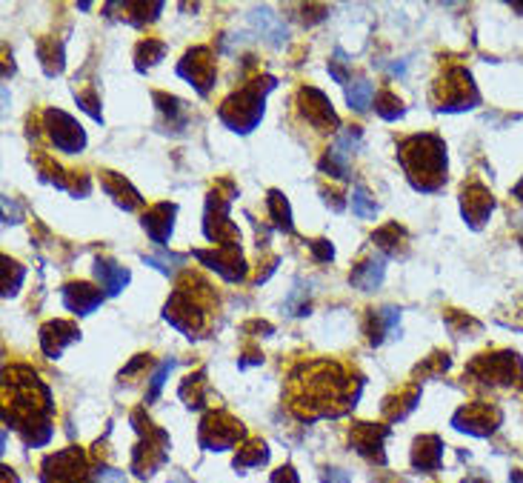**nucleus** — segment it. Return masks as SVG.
Masks as SVG:
<instances>
[{
  "label": "nucleus",
  "instance_id": "f8f14e48",
  "mask_svg": "<svg viewBox=\"0 0 523 483\" xmlns=\"http://www.w3.org/2000/svg\"><path fill=\"white\" fill-rule=\"evenodd\" d=\"M43 121H46V135L55 143V149H60L66 155L83 152V146H87V132H83V126L72 118V114H66L60 109H46Z\"/></svg>",
  "mask_w": 523,
  "mask_h": 483
},
{
  "label": "nucleus",
  "instance_id": "de8ad7c7",
  "mask_svg": "<svg viewBox=\"0 0 523 483\" xmlns=\"http://www.w3.org/2000/svg\"><path fill=\"white\" fill-rule=\"evenodd\" d=\"M92 483H126V475L112 469V466H97L92 472Z\"/></svg>",
  "mask_w": 523,
  "mask_h": 483
},
{
  "label": "nucleus",
  "instance_id": "79ce46f5",
  "mask_svg": "<svg viewBox=\"0 0 523 483\" xmlns=\"http://www.w3.org/2000/svg\"><path fill=\"white\" fill-rule=\"evenodd\" d=\"M449 355H441V352H437V355H432L429 360H424V366H417V378L420 380H424V378H437V375H444L446 369H449Z\"/></svg>",
  "mask_w": 523,
  "mask_h": 483
},
{
  "label": "nucleus",
  "instance_id": "c9c22d12",
  "mask_svg": "<svg viewBox=\"0 0 523 483\" xmlns=\"http://www.w3.org/2000/svg\"><path fill=\"white\" fill-rule=\"evenodd\" d=\"M155 104H158V109L166 114L169 126H183V118H187V104H183L180 97L155 92Z\"/></svg>",
  "mask_w": 523,
  "mask_h": 483
},
{
  "label": "nucleus",
  "instance_id": "dca6fc26",
  "mask_svg": "<svg viewBox=\"0 0 523 483\" xmlns=\"http://www.w3.org/2000/svg\"><path fill=\"white\" fill-rule=\"evenodd\" d=\"M195 258L200 263H206L212 272H217V275H221L224 280H229V283L246 280L249 266L243 260L241 246H217V249H212V252H206V249H197Z\"/></svg>",
  "mask_w": 523,
  "mask_h": 483
},
{
  "label": "nucleus",
  "instance_id": "423d86ee",
  "mask_svg": "<svg viewBox=\"0 0 523 483\" xmlns=\"http://www.w3.org/2000/svg\"><path fill=\"white\" fill-rule=\"evenodd\" d=\"M132 426L134 432L141 435V443L134 446L132 452V472L138 478H151L161 466H166L169 460V435L155 426L149 418H143V409H134L132 412Z\"/></svg>",
  "mask_w": 523,
  "mask_h": 483
},
{
  "label": "nucleus",
  "instance_id": "39448f33",
  "mask_svg": "<svg viewBox=\"0 0 523 483\" xmlns=\"http://www.w3.org/2000/svg\"><path fill=\"white\" fill-rule=\"evenodd\" d=\"M275 89V77H258L241 87L238 92H232L226 101L217 109L221 114V121L226 129L238 132V135H249L252 129H255L263 118V104H266V95Z\"/></svg>",
  "mask_w": 523,
  "mask_h": 483
},
{
  "label": "nucleus",
  "instance_id": "2eb2a0df",
  "mask_svg": "<svg viewBox=\"0 0 523 483\" xmlns=\"http://www.w3.org/2000/svg\"><path fill=\"white\" fill-rule=\"evenodd\" d=\"M298 109H300V118L309 126H315L317 132H332L341 126L337 112L332 109V101L315 87H303L298 92Z\"/></svg>",
  "mask_w": 523,
  "mask_h": 483
},
{
  "label": "nucleus",
  "instance_id": "864d4df0",
  "mask_svg": "<svg viewBox=\"0 0 523 483\" xmlns=\"http://www.w3.org/2000/svg\"><path fill=\"white\" fill-rule=\"evenodd\" d=\"M4 483H18V478H14L12 469H4Z\"/></svg>",
  "mask_w": 523,
  "mask_h": 483
},
{
  "label": "nucleus",
  "instance_id": "72a5a7b5",
  "mask_svg": "<svg viewBox=\"0 0 523 483\" xmlns=\"http://www.w3.org/2000/svg\"><path fill=\"white\" fill-rule=\"evenodd\" d=\"M163 55H166V43L146 38V41L138 43V49H134V66H138V72H146L155 63H161Z\"/></svg>",
  "mask_w": 523,
  "mask_h": 483
},
{
  "label": "nucleus",
  "instance_id": "473e14b6",
  "mask_svg": "<svg viewBox=\"0 0 523 483\" xmlns=\"http://www.w3.org/2000/svg\"><path fill=\"white\" fill-rule=\"evenodd\" d=\"M115 6L126 12L121 21H126L132 26H146L149 21H155L163 12V4H115Z\"/></svg>",
  "mask_w": 523,
  "mask_h": 483
},
{
  "label": "nucleus",
  "instance_id": "a19ab883",
  "mask_svg": "<svg viewBox=\"0 0 523 483\" xmlns=\"http://www.w3.org/2000/svg\"><path fill=\"white\" fill-rule=\"evenodd\" d=\"M23 278H26V269H23L18 260L4 258V297H14V295H18Z\"/></svg>",
  "mask_w": 523,
  "mask_h": 483
},
{
  "label": "nucleus",
  "instance_id": "5701e85b",
  "mask_svg": "<svg viewBox=\"0 0 523 483\" xmlns=\"http://www.w3.org/2000/svg\"><path fill=\"white\" fill-rule=\"evenodd\" d=\"M444 463V441L437 435H424L415 441L412 449V466L417 472H437Z\"/></svg>",
  "mask_w": 523,
  "mask_h": 483
},
{
  "label": "nucleus",
  "instance_id": "58836bf2",
  "mask_svg": "<svg viewBox=\"0 0 523 483\" xmlns=\"http://www.w3.org/2000/svg\"><path fill=\"white\" fill-rule=\"evenodd\" d=\"M375 112L381 114L383 121H400L403 118V104H400V97L395 95V92H390V89H383V92H378V97H375Z\"/></svg>",
  "mask_w": 523,
  "mask_h": 483
},
{
  "label": "nucleus",
  "instance_id": "f03ea898",
  "mask_svg": "<svg viewBox=\"0 0 523 483\" xmlns=\"http://www.w3.org/2000/svg\"><path fill=\"white\" fill-rule=\"evenodd\" d=\"M6 409L4 421L23 435L26 446H46L52 441V392L29 366H9L4 372Z\"/></svg>",
  "mask_w": 523,
  "mask_h": 483
},
{
  "label": "nucleus",
  "instance_id": "8fccbe9b",
  "mask_svg": "<svg viewBox=\"0 0 523 483\" xmlns=\"http://www.w3.org/2000/svg\"><path fill=\"white\" fill-rule=\"evenodd\" d=\"M272 483H300V478H298V472L292 469V466H283V469H278L272 475Z\"/></svg>",
  "mask_w": 523,
  "mask_h": 483
},
{
  "label": "nucleus",
  "instance_id": "bb28decb",
  "mask_svg": "<svg viewBox=\"0 0 523 483\" xmlns=\"http://www.w3.org/2000/svg\"><path fill=\"white\" fill-rule=\"evenodd\" d=\"M383 278H386V260L383 258H369V260H363V263L355 266V272H352L349 280L355 283L358 289L372 292V289L381 287Z\"/></svg>",
  "mask_w": 523,
  "mask_h": 483
},
{
  "label": "nucleus",
  "instance_id": "20e7f679",
  "mask_svg": "<svg viewBox=\"0 0 523 483\" xmlns=\"http://www.w3.org/2000/svg\"><path fill=\"white\" fill-rule=\"evenodd\" d=\"M215 304L217 297L206 280H200L195 275H183V280L169 295V301L163 306V321L192 341V338H200V332L206 329Z\"/></svg>",
  "mask_w": 523,
  "mask_h": 483
},
{
  "label": "nucleus",
  "instance_id": "6ab92c4d",
  "mask_svg": "<svg viewBox=\"0 0 523 483\" xmlns=\"http://www.w3.org/2000/svg\"><path fill=\"white\" fill-rule=\"evenodd\" d=\"M80 338V329L69 321H49L41 329V349L46 352V358L58 360L63 355L66 346H72Z\"/></svg>",
  "mask_w": 523,
  "mask_h": 483
},
{
  "label": "nucleus",
  "instance_id": "f257e3e1",
  "mask_svg": "<svg viewBox=\"0 0 523 483\" xmlns=\"http://www.w3.org/2000/svg\"><path fill=\"white\" fill-rule=\"evenodd\" d=\"M363 380L355 378L335 360H303L289 375V409L300 421L341 418L355 409Z\"/></svg>",
  "mask_w": 523,
  "mask_h": 483
},
{
  "label": "nucleus",
  "instance_id": "c03bdc74",
  "mask_svg": "<svg viewBox=\"0 0 523 483\" xmlns=\"http://www.w3.org/2000/svg\"><path fill=\"white\" fill-rule=\"evenodd\" d=\"M361 138H363V129H361V126H346L344 132H337L335 146H337V149H344V152L349 155L352 149H358V146H361Z\"/></svg>",
  "mask_w": 523,
  "mask_h": 483
},
{
  "label": "nucleus",
  "instance_id": "e433bc0d",
  "mask_svg": "<svg viewBox=\"0 0 523 483\" xmlns=\"http://www.w3.org/2000/svg\"><path fill=\"white\" fill-rule=\"evenodd\" d=\"M386 255H398V249L407 243V232H403L398 223H386L383 229L375 232V238H372Z\"/></svg>",
  "mask_w": 523,
  "mask_h": 483
},
{
  "label": "nucleus",
  "instance_id": "a18cd8bd",
  "mask_svg": "<svg viewBox=\"0 0 523 483\" xmlns=\"http://www.w3.org/2000/svg\"><path fill=\"white\" fill-rule=\"evenodd\" d=\"M75 101L83 112H89L92 118L100 123L104 121V114H100V101H97V92L95 89H87V92H75Z\"/></svg>",
  "mask_w": 523,
  "mask_h": 483
},
{
  "label": "nucleus",
  "instance_id": "2f4dec72",
  "mask_svg": "<svg viewBox=\"0 0 523 483\" xmlns=\"http://www.w3.org/2000/svg\"><path fill=\"white\" fill-rule=\"evenodd\" d=\"M252 23H255L275 46H280L286 41V35H289V32H286V26L269 9H255V12H252Z\"/></svg>",
  "mask_w": 523,
  "mask_h": 483
},
{
  "label": "nucleus",
  "instance_id": "f704fd0d",
  "mask_svg": "<svg viewBox=\"0 0 523 483\" xmlns=\"http://www.w3.org/2000/svg\"><path fill=\"white\" fill-rule=\"evenodd\" d=\"M320 172H326L329 178H337V180H346L349 178V155L344 149L332 146L329 152L320 160Z\"/></svg>",
  "mask_w": 523,
  "mask_h": 483
},
{
  "label": "nucleus",
  "instance_id": "6e6552de",
  "mask_svg": "<svg viewBox=\"0 0 523 483\" xmlns=\"http://www.w3.org/2000/svg\"><path fill=\"white\" fill-rule=\"evenodd\" d=\"M432 104L437 112H463L481 104V92L472 80L469 69L463 66H452L444 72V77L435 83L432 89Z\"/></svg>",
  "mask_w": 523,
  "mask_h": 483
},
{
  "label": "nucleus",
  "instance_id": "4d7b16f0",
  "mask_svg": "<svg viewBox=\"0 0 523 483\" xmlns=\"http://www.w3.org/2000/svg\"><path fill=\"white\" fill-rule=\"evenodd\" d=\"M512 9H515V12H523V4H512Z\"/></svg>",
  "mask_w": 523,
  "mask_h": 483
},
{
  "label": "nucleus",
  "instance_id": "393cba45",
  "mask_svg": "<svg viewBox=\"0 0 523 483\" xmlns=\"http://www.w3.org/2000/svg\"><path fill=\"white\" fill-rule=\"evenodd\" d=\"M400 326V309L395 306H383V309H372L369 312V324H366V335L372 346H381L386 335H392Z\"/></svg>",
  "mask_w": 523,
  "mask_h": 483
},
{
  "label": "nucleus",
  "instance_id": "c85d7f7f",
  "mask_svg": "<svg viewBox=\"0 0 523 483\" xmlns=\"http://www.w3.org/2000/svg\"><path fill=\"white\" fill-rule=\"evenodd\" d=\"M180 401L187 404L189 409H200L206 404V369H197L195 375H189L187 380L180 383Z\"/></svg>",
  "mask_w": 523,
  "mask_h": 483
},
{
  "label": "nucleus",
  "instance_id": "4468645a",
  "mask_svg": "<svg viewBox=\"0 0 523 483\" xmlns=\"http://www.w3.org/2000/svg\"><path fill=\"white\" fill-rule=\"evenodd\" d=\"M500 421H503V415L495 404L475 401V404H466L454 412L452 426L461 429V432H469V435H475V438H486L500 426Z\"/></svg>",
  "mask_w": 523,
  "mask_h": 483
},
{
  "label": "nucleus",
  "instance_id": "3c124183",
  "mask_svg": "<svg viewBox=\"0 0 523 483\" xmlns=\"http://www.w3.org/2000/svg\"><path fill=\"white\" fill-rule=\"evenodd\" d=\"M143 263L155 266V269H161L163 275H169V272H172V266H166V258H143ZM172 263H183V258H175Z\"/></svg>",
  "mask_w": 523,
  "mask_h": 483
},
{
  "label": "nucleus",
  "instance_id": "9b49d317",
  "mask_svg": "<svg viewBox=\"0 0 523 483\" xmlns=\"http://www.w3.org/2000/svg\"><path fill=\"white\" fill-rule=\"evenodd\" d=\"M41 478H43V483H87V480H92V475L87 472V455L75 446L49 455L43 460Z\"/></svg>",
  "mask_w": 523,
  "mask_h": 483
},
{
  "label": "nucleus",
  "instance_id": "cd10ccee",
  "mask_svg": "<svg viewBox=\"0 0 523 483\" xmlns=\"http://www.w3.org/2000/svg\"><path fill=\"white\" fill-rule=\"evenodd\" d=\"M266 209H269V218H272L275 229L286 232V235H292L295 223H292V206H289V201H286V195L272 189L266 197Z\"/></svg>",
  "mask_w": 523,
  "mask_h": 483
},
{
  "label": "nucleus",
  "instance_id": "5fc2aeb1",
  "mask_svg": "<svg viewBox=\"0 0 523 483\" xmlns=\"http://www.w3.org/2000/svg\"><path fill=\"white\" fill-rule=\"evenodd\" d=\"M463 483H489V480H486L483 475H472V478H466Z\"/></svg>",
  "mask_w": 523,
  "mask_h": 483
},
{
  "label": "nucleus",
  "instance_id": "a211bd4d",
  "mask_svg": "<svg viewBox=\"0 0 523 483\" xmlns=\"http://www.w3.org/2000/svg\"><path fill=\"white\" fill-rule=\"evenodd\" d=\"M461 212H463V221L472 229H481L489 221V214L495 212L492 192H489L483 183L472 180L469 187H463V192H461Z\"/></svg>",
  "mask_w": 523,
  "mask_h": 483
},
{
  "label": "nucleus",
  "instance_id": "0eeeda50",
  "mask_svg": "<svg viewBox=\"0 0 523 483\" xmlns=\"http://www.w3.org/2000/svg\"><path fill=\"white\" fill-rule=\"evenodd\" d=\"M238 195L232 180H221L206 197L204 212V235L212 246H241V232L229 218L232 197Z\"/></svg>",
  "mask_w": 523,
  "mask_h": 483
},
{
  "label": "nucleus",
  "instance_id": "ddd939ff",
  "mask_svg": "<svg viewBox=\"0 0 523 483\" xmlns=\"http://www.w3.org/2000/svg\"><path fill=\"white\" fill-rule=\"evenodd\" d=\"M178 75L192 83L197 95H209L212 87H215V77H217V66H215V55L209 52L206 46H197V49H189L183 60L178 63Z\"/></svg>",
  "mask_w": 523,
  "mask_h": 483
},
{
  "label": "nucleus",
  "instance_id": "c756f323",
  "mask_svg": "<svg viewBox=\"0 0 523 483\" xmlns=\"http://www.w3.org/2000/svg\"><path fill=\"white\" fill-rule=\"evenodd\" d=\"M38 58H41V66H43V72L49 77H55L63 72V66H66V52H63V43L55 41V38H46L38 43Z\"/></svg>",
  "mask_w": 523,
  "mask_h": 483
},
{
  "label": "nucleus",
  "instance_id": "1a4fd4ad",
  "mask_svg": "<svg viewBox=\"0 0 523 483\" xmlns=\"http://www.w3.org/2000/svg\"><path fill=\"white\" fill-rule=\"evenodd\" d=\"M466 375L486 383V387H515V383L523 380V360L518 352L478 355L469 363Z\"/></svg>",
  "mask_w": 523,
  "mask_h": 483
},
{
  "label": "nucleus",
  "instance_id": "6e6d98bb",
  "mask_svg": "<svg viewBox=\"0 0 523 483\" xmlns=\"http://www.w3.org/2000/svg\"><path fill=\"white\" fill-rule=\"evenodd\" d=\"M512 195H515V197H518V201L523 204V180L518 183V187H515V192H512Z\"/></svg>",
  "mask_w": 523,
  "mask_h": 483
},
{
  "label": "nucleus",
  "instance_id": "f3484780",
  "mask_svg": "<svg viewBox=\"0 0 523 483\" xmlns=\"http://www.w3.org/2000/svg\"><path fill=\"white\" fill-rule=\"evenodd\" d=\"M390 432H392L390 426H381V424H355L349 432V443L361 458L386 463L383 443H386V438H390Z\"/></svg>",
  "mask_w": 523,
  "mask_h": 483
},
{
  "label": "nucleus",
  "instance_id": "aec40b11",
  "mask_svg": "<svg viewBox=\"0 0 523 483\" xmlns=\"http://www.w3.org/2000/svg\"><path fill=\"white\" fill-rule=\"evenodd\" d=\"M175 214H178L175 204H155L143 214V229L151 238V243L166 246V241L172 238V229H175Z\"/></svg>",
  "mask_w": 523,
  "mask_h": 483
},
{
  "label": "nucleus",
  "instance_id": "7ed1b4c3",
  "mask_svg": "<svg viewBox=\"0 0 523 483\" xmlns=\"http://www.w3.org/2000/svg\"><path fill=\"white\" fill-rule=\"evenodd\" d=\"M398 160L417 192L432 195L446 183V143L432 132L403 138L398 143Z\"/></svg>",
  "mask_w": 523,
  "mask_h": 483
},
{
  "label": "nucleus",
  "instance_id": "4be33fe9",
  "mask_svg": "<svg viewBox=\"0 0 523 483\" xmlns=\"http://www.w3.org/2000/svg\"><path fill=\"white\" fill-rule=\"evenodd\" d=\"M60 295H63V306L75 314H89L104 304V292L95 289L92 283H66Z\"/></svg>",
  "mask_w": 523,
  "mask_h": 483
},
{
  "label": "nucleus",
  "instance_id": "09e8293b",
  "mask_svg": "<svg viewBox=\"0 0 523 483\" xmlns=\"http://www.w3.org/2000/svg\"><path fill=\"white\" fill-rule=\"evenodd\" d=\"M309 249H312L315 260H332L335 258V249L329 241H309Z\"/></svg>",
  "mask_w": 523,
  "mask_h": 483
},
{
  "label": "nucleus",
  "instance_id": "b1692460",
  "mask_svg": "<svg viewBox=\"0 0 523 483\" xmlns=\"http://www.w3.org/2000/svg\"><path fill=\"white\" fill-rule=\"evenodd\" d=\"M95 278L100 280V287H104V295H109V297L121 295L126 289V283L132 280L126 266L115 263L109 258H97L95 260Z\"/></svg>",
  "mask_w": 523,
  "mask_h": 483
},
{
  "label": "nucleus",
  "instance_id": "7c9ffc66",
  "mask_svg": "<svg viewBox=\"0 0 523 483\" xmlns=\"http://www.w3.org/2000/svg\"><path fill=\"white\" fill-rule=\"evenodd\" d=\"M269 460V449L263 441H246L241 449H238V455H234V469H255V466L266 463Z\"/></svg>",
  "mask_w": 523,
  "mask_h": 483
},
{
  "label": "nucleus",
  "instance_id": "4c0bfd02",
  "mask_svg": "<svg viewBox=\"0 0 523 483\" xmlns=\"http://www.w3.org/2000/svg\"><path fill=\"white\" fill-rule=\"evenodd\" d=\"M372 97H375V87L369 80H355L346 89V104L355 112H366L369 106H372Z\"/></svg>",
  "mask_w": 523,
  "mask_h": 483
},
{
  "label": "nucleus",
  "instance_id": "49530a36",
  "mask_svg": "<svg viewBox=\"0 0 523 483\" xmlns=\"http://www.w3.org/2000/svg\"><path fill=\"white\" fill-rule=\"evenodd\" d=\"M349 63L352 60L344 55V49H335V60H329V75H332L335 83H346L349 80V72H346Z\"/></svg>",
  "mask_w": 523,
  "mask_h": 483
},
{
  "label": "nucleus",
  "instance_id": "a878e982",
  "mask_svg": "<svg viewBox=\"0 0 523 483\" xmlns=\"http://www.w3.org/2000/svg\"><path fill=\"white\" fill-rule=\"evenodd\" d=\"M417 404H420V387L415 383V387H407V389H400L395 397H390V401L383 404V415H386V421H392V424L407 421Z\"/></svg>",
  "mask_w": 523,
  "mask_h": 483
},
{
  "label": "nucleus",
  "instance_id": "9d476101",
  "mask_svg": "<svg viewBox=\"0 0 523 483\" xmlns=\"http://www.w3.org/2000/svg\"><path fill=\"white\" fill-rule=\"evenodd\" d=\"M246 438V432L241 421H234L226 412H209L204 421H200L197 443L206 449V452H226V449L238 446V441Z\"/></svg>",
  "mask_w": 523,
  "mask_h": 483
},
{
  "label": "nucleus",
  "instance_id": "ea45409f",
  "mask_svg": "<svg viewBox=\"0 0 523 483\" xmlns=\"http://www.w3.org/2000/svg\"><path fill=\"white\" fill-rule=\"evenodd\" d=\"M349 204H352V212H355L361 221H372L375 214H378V204H375V197H369V192H366L363 187H355V189H352Z\"/></svg>",
  "mask_w": 523,
  "mask_h": 483
},
{
  "label": "nucleus",
  "instance_id": "412c9836",
  "mask_svg": "<svg viewBox=\"0 0 523 483\" xmlns=\"http://www.w3.org/2000/svg\"><path fill=\"white\" fill-rule=\"evenodd\" d=\"M100 187H104V192L112 197V201L121 206L124 212H134L141 204H143V197L141 192L132 187V183L124 178V175H117V172H100Z\"/></svg>",
  "mask_w": 523,
  "mask_h": 483
},
{
  "label": "nucleus",
  "instance_id": "37998d69",
  "mask_svg": "<svg viewBox=\"0 0 523 483\" xmlns=\"http://www.w3.org/2000/svg\"><path fill=\"white\" fill-rule=\"evenodd\" d=\"M175 369V360H163L161 366H158V372L151 375V380H149V392H146V404H151L155 397L161 395V389H163V380L169 378V372Z\"/></svg>",
  "mask_w": 523,
  "mask_h": 483
},
{
  "label": "nucleus",
  "instance_id": "603ef678",
  "mask_svg": "<svg viewBox=\"0 0 523 483\" xmlns=\"http://www.w3.org/2000/svg\"><path fill=\"white\" fill-rule=\"evenodd\" d=\"M324 483H349V472H344V469H326L324 472Z\"/></svg>",
  "mask_w": 523,
  "mask_h": 483
}]
</instances>
